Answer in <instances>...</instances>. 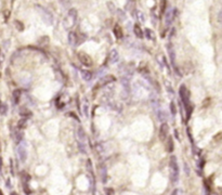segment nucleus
I'll use <instances>...</instances> for the list:
<instances>
[{
    "label": "nucleus",
    "mask_w": 222,
    "mask_h": 195,
    "mask_svg": "<svg viewBox=\"0 0 222 195\" xmlns=\"http://www.w3.org/2000/svg\"><path fill=\"white\" fill-rule=\"evenodd\" d=\"M143 35H145V37L148 39H150V40H155V33H154L152 29H150V28H145V30H144V33Z\"/></svg>",
    "instance_id": "obj_18"
},
{
    "label": "nucleus",
    "mask_w": 222,
    "mask_h": 195,
    "mask_svg": "<svg viewBox=\"0 0 222 195\" xmlns=\"http://www.w3.org/2000/svg\"><path fill=\"white\" fill-rule=\"evenodd\" d=\"M184 169H185V173H186V176H190V168H188V165H186V163L184 164Z\"/></svg>",
    "instance_id": "obj_36"
},
{
    "label": "nucleus",
    "mask_w": 222,
    "mask_h": 195,
    "mask_svg": "<svg viewBox=\"0 0 222 195\" xmlns=\"http://www.w3.org/2000/svg\"><path fill=\"white\" fill-rule=\"evenodd\" d=\"M115 14H117V16H118V20L120 21V22L126 21V13H125V11H123L121 9H116Z\"/></svg>",
    "instance_id": "obj_20"
},
{
    "label": "nucleus",
    "mask_w": 222,
    "mask_h": 195,
    "mask_svg": "<svg viewBox=\"0 0 222 195\" xmlns=\"http://www.w3.org/2000/svg\"><path fill=\"white\" fill-rule=\"evenodd\" d=\"M170 112H171V114H172L173 116L177 114V107H176V104H174V102L170 103Z\"/></svg>",
    "instance_id": "obj_30"
},
{
    "label": "nucleus",
    "mask_w": 222,
    "mask_h": 195,
    "mask_svg": "<svg viewBox=\"0 0 222 195\" xmlns=\"http://www.w3.org/2000/svg\"><path fill=\"white\" fill-rule=\"evenodd\" d=\"M68 42L70 46H77L79 44V37L75 32H69L68 34Z\"/></svg>",
    "instance_id": "obj_10"
},
{
    "label": "nucleus",
    "mask_w": 222,
    "mask_h": 195,
    "mask_svg": "<svg viewBox=\"0 0 222 195\" xmlns=\"http://www.w3.org/2000/svg\"><path fill=\"white\" fill-rule=\"evenodd\" d=\"M23 190H24L25 194L30 195L32 193V190L30 189V186H28V182H23Z\"/></svg>",
    "instance_id": "obj_28"
},
{
    "label": "nucleus",
    "mask_w": 222,
    "mask_h": 195,
    "mask_svg": "<svg viewBox=\"0 0 222 195\" xmlns=\"http://www.w3.org/2000/svg\"><path fill=\"white\" fill-rule=\"evenodd\" d=\"M78 60H79V62H80V63L82 64V65H85V66H87V67L91 66V65L93 64L92 58H90L87 53H85V52H79L78 53Z\"/></svg>",
    "instance_id": "obj_7"
},
{
    "label": "nucleus",
    "mask_w": 222,
    "mask_h": 195,
    "mask_svg": "<svg viewBox=\"0 0 222 195\" xmlns=\"http://www.w3.org/2000/svg\"><path fill=\"white\" fill-rule=\"evenodd\" d=\"M165 9H166V0H163V7H160L162 13H165Z\"/></svg>",
    "instance_id": "obj_35"
},
{
    "label": "nucleus",
    "mask_w": 222,
    "mask_h": 195,
    "mask_svg": "<svg viewBox=\"0 0 222 195\" xmlns=\"http://www.w3.org/2000/svg\"><path fill=\"white\" fill-rule=\"evenodd\" d=\"M8 113V105L5 103L0 102V115H7Z\"/></svg>",
    "instance_id": "obj_25"
},
{
    "label": "nucleus",
    "mask_w": 222,
    "mask_h": 195,
    "mask_svg": "<svg viewBox=\"0 0 222 195\" xmlns=\"http://www.w3.org/2000/svg\"><path fill=\"white\" fill-rule=\"evenodd\" d=\"M60 2H61V5H63L64 8H66V7L68 8L69 5H70V3H72L70 0H60Z\"/></svg>",
    "instance_id": "obj_31"
},
{
    "label": "nucleus",
    "mask_w": 222,
    "mask_h": 195,
    "mask_svg": "<svg viewBox=\"0 0 222 195\" xmlns=\"http://www.w3.org/2000/svg\"><path fill=\"white\" fill-rule=\"evenodd\" d=\"M135 17L140 21V23H144L145 22V16H144V14L140 10H135Z\"/></svg>",
    "instance_id": "obj_23"
},
{
    "label": "nucleus",
    "mask_w": 222,
    "mask_h": 195,
    "mask_svg": "<svg viewBox=\"0 0 222 195\" xmlns=\"http://www.w3.org/2000/svg\"><path fill=\"white\" fill-rule=\"evenodd\" d=\"M17 156L20 158L21 163H25L27 159V156H28V152H27V146L25 142H21L19 146H17Z\"/></svg>",
    "instance_id": "obj_3"
},
{
    "label": "nucleus",
    "mask_w": 222,
    "mask_h": 195,
    "mask_svg": "<svg viewBox=\"0 0 222 195\" xmlns=\"http://www.w3.org/2000/svg\"><path fill=\"white\" fill-rule=\"evenodd\" d=\"M177 13H178V10L177 9H169L168 11H166L165 13V24L166 26H169L173 22V20L177 17Z\"/></svg>",
    "instance_id": "obj_6"
},
{
    "label": "nucleus",
    "mask_w": 222,
    "mask_h": 195,
    "mask_svg": "<svg viewBox=\"0 0 222 195\" xmlns=\"http://www.w3.org/2000/svg\"><path fill=\"white\" fill-rule=\"evenodd\" d=\"M1 166H2V161H1V157H0V170H1Z\"/></svg>",
    "instance_id": "obj_41"
},
{
    "label": "nucleus",
    "mask_w": 222,
    "mask_h": 195,
    "mask_svg": "<svg viewBox=\"0 0 222 195\" xmlns=\"http://www.w3.org/2000/svg\"><path fill=\"white\" fill-rule=\"evenodd\" d=\"M22 97V90L21 89H15L13 93H12V98H13V103L14 104H19Z\"/></svg>",
    "instance_id": "obj_13"
},
{
    "label": "nucleus",
    "mask_w": 222,
    "mask_h": 195,
    "mask_svg": "<svg viewBox=\"0 0 222 195\" xmlns=\"http://www.w3.org/2000/svg\"><path fill=\"white\" fill-rule=\"evenodd\" d=\"M168 53H169V58H170V62L172 64V66L176 68V71L177 69V66H176V52H174V49H173L172 44H168Z\"/></svg>",
    "instance_id": "obj_9"
},
{
    "label": "nucleus",
    "mask_w": 222,
    "mask_h": 195,
    "mask_svg": "<svg viewBox=\"0 0 222 195\" xmlns=\"http://www.w3.org/2000/svg\"><path fill=\"white\" fill-rule=\"evenodd\" d=\"M77 16H78V13H77V10L76 9H69V11L67 12V17H65V22L68 21L69 24L67 25V27H73L76 22H77Z\"/></svg>",
    "instance_id": "obj_4"
},
{
    "label": "nucleus",
    "mask_w": 222,
    "mask_h": 195,
    "mask_svg": "<svg viewBox=\"0 0 222 195\" xmlns=\"http://www.w3.org/2000/svg\"><path fill=\"white\" fill-rule=\"evenodd\" d=\"M169 167H170V180L173 183H177L179 180V165H178L177 157L171 156L169 161Z\"/></svg>",
    "instance_id": "obj_2"
},
{
    "label": "nucleus",
    "mask_w": 222,
    "mask_h": 195,
    "mask_svg": "<svg viewBox=\"0 0 222 195\" xmlns=\"http://www.w3.org/2000/svg\"><path fill=\"white\" fill-rule=\"evenodd\" d=\"M36 9H37L38 13L40 14V16H41V19H42L44 24H47V25L53 24V20H54V17H53V14L50 12L49 10H47L44 7H42V5H36Z\"/></svg>",
    "instance_id": "obj_1"
},
{
    "label": "nucleus",
    "mask_w": 222,
    "mask_h": 195,
    "mask_svg": "<svg viewBox=\"0 0 222 195\" xmlns=\"http://www.w3.org/2000/svg\"><path fill=\"white\" fill-rule=\"evenodd\" d=\"M26 126H27V120H26L25 118L21 119L20 122H19V125H17V127H19L20 129H24V128H25Z\"/></svg>",
    "instance_id": "obj_29"
},
{
    "label": "nucleus",
    "mask_w": 222,
    "mask_h": 195,
    "mask_svg": "<svg viewBox=\"0 0 222 195\" xmlns=\"http://www.w3.org/2000/svg\"><path fill=\"white\" fill-rule=\"evenodd\" d=\"M179 94H180V98H181V101L182 103L188 107L190 106V99H188V91L186 87L184 85H181L180 86V89H179Z\"/></svg>",
    "instance_id": "obj_5"
},
{
    "label": "nucleus",
    "mask_w": 222,
    "mask_h": 195,
    "mask_svg": "<svg viewBox=\"0 0 222 195\" xmlns=\"http://www.w3.org/2000/svg\"><path fill=\"white\" fill-rule=\"evenodd\" d=\"M114 35H115V37L117 39H123V29H121V27L118 24H116L114 26Z\"/></svg>",
    "instance_id": "obj_15"
},
{
    "label": "nucleus",
    "mask_w": 222,
    "mask_h": 195,
    "mask_svg": "<svg viewBox=\"0 0 222 195\" xmlns=\"http://www.w3.org/2000/svg\"><path fill=\"white\" fill-rule=\"evenodd\" d=\"M178 193H179V190H178V189H176V190L172 191V193H171L170 195H178Z\"/></svg>",
    "instance_id": "obj_38"
},
{
    "label": "nucleus",
    "mask_w": 222,
    "mask_h": 195,
    "mask_svg": "<svg viewBox=\"0 0 222 195\" xmlns=\"http://www.w3.org/2000/svg\"><path fill=\"white\" fill-rule=\"evenodd\" d=\"M173 149H174V145H173V140H172V138L170 136V138H168L167 144H166V150H167L168 152H172Z\"/></svg>",
    "instance_id": "obj_22"
},
{
    "label": "nucleus",
    "mask_w": 222,
    "mask_h": 195,
    "mask_svg": "<svg viewBox=\"0 0 222 195\" xmlns=\"http://www.w3.org/2000/svg\"><path fill=\"white\" fill-rule=\"evenodd\" d=\"M105 192H106V195H113L114 194L113 189H109V188H106V189H105Z\"/></svg>",
    "instance_id": "obj_34"
},
{
    "label": "nucleus",
    "mask_w": 222,
    "mask_h": 195,
    "mask_svg": "<svg viewBox=\"0 0 222 195\" xmlns=\"http://www.w3.org/2000/svg\"><path fill=\"white\" fill-rule=\"evenodd\" d=\"M158 114V118H159V120L162 122H166V119H167V115H166V113L164 112L163 110H159L157 112Z\"/></svg>",
    "instance_id": "obj_24"
},
{
    "label": "nucleus",
    "mask_w": 222,
    "mask_h": 195,
    "mask_svg": "<svg viewBox=\"0 0 222 195\" xmlns=\"http://www.w3.org/2000/svg\"><path fill=\"white\" fill-rule=\"evenodd\" d=\"M100 173H101V178H102V182L106 183L107 182V168L105 165H102L100 168Z\"/></svg>",
    "instance_id": "obj_14"
},
{
    "label": "nucleus",
    "mask_w": 222,
    "mask_h": 195,
    "mask_svg": "<svg viewBox=\"0 0 222 195\" xmlns=\"http://www.w3.org/2000/svg\"><path fill=\"white\" fill-rule=\"evenodd\" d=\"M133 33H134V35H135V37L137 38H143V30H142V28L140 27V25L138 24H134L133 25Z\"/></svg>",
    "instance_id": "obj_16"
},
{
    "label": "nucleus",
    "mask_w": 222,
    "mask_h": 195,
    "mask_svg": "<svg viewBox=\"0 0 222 195\" xmlns=\"http://www.w3.org/2000/svg\"><path fill=\"white\" fill-rule=\"evenodd\" d=\"M81 77L85 81H90L91 78H92V73L90 71H82L81 72Z\"/></svg>",
    "instance_id": "obj_19"
},
{
    "label": "nucleus",
    "mask_w": 222,
    "mask_h": 195,
    "mask_svg": "<svg viewBox=\"0 0 222 195\" xmlns=\"http://www.w3.org/2000/svg\"><path fill=\"white\" fill-rule=\"evenodd\" d=\"M10 195H17V193H16V192H11Z\"/></svg>",
    "instance_id": "obj_40"
},
{
    "label": "nucleus",
    "mask_w": 222,
    "mask_h": 195,
    "mask_svg": "<svg viewBox=\"0 0 222 195\" xmlns=\"http://www.w3.org/2000/svg\"><path fill=\"white\" fill-rule=\"evenodd\" d=\"M23 139H24V132L23 131L15 132V142H16L17 144H20L21 142L23 141Z\"/></svg>",
    "instance_id": "obj_21"
},
{
    "label": "nucleus",
    "mask_w": 222,
    "mask_h": 195,
    "mask_svg": "<svg viewBox=\"0 0 222 195\" xmlns=\"http://www.w3.org/2000/svg\"><path fill=\"white\" fill-rule=\"evenodd\" d=\"M14 25H15V27L17 28V30H20V32H23V30H24V24H23L21 21H19V20H15Z\"/></svg>",
    "instance_id": "obj_27"
},
{
    "label": "nucleus",
    "mask_w": 222,
    "mask_h": 195,
    "mask_svg": "<svg viewBox=\"0 0 222 195\" xmlns=\"http://www.w3.org/2000/svg\"><path fill=\"white\" fill-rule=\"evenodd\" d=\"M106 7H107L109 11L111 12V14H115V12H116V7H115V5H114L112 1H109V2L106 3Z\"/></svg>",
    "instance_id": "obj_26"
},
{
    "label": "nucleus",
    "mask_w": 222,
    "mask_h": 195,
    "mask_svg": "<svg viewBox=\"0 0 222 195\" xmlns=\"http://www.w3.org/2000/svg\"><path fill=\"white\" fill-rule=\"evenodd\" d=\"M77 136H78V139H79L78 142H82V143H85V141H86V133H85V130L82 127H79L78 128V130H77Z\"/></svg>",
    "instance_id": "obj_17"
},
{
    "label": "nucleus",
    "mask_w": 222,
    "mask_h": 195,
    "mask_svg": "<svg viewBox=\"0 0 222 195\" xmlns=\"http://www.w3.org/2000/svg\"><path fill=\"white\" fill-rule=\"evenodd\" d=\"M82 106H84V108H82V111H84L85 116H86V117H88V116H89V115H88V114H89V113H88V108H89V107H88V103L86 102V103H85V104H84V105H82Z\"/></svg>",
    "instance_id": "obj_33"
},
{
    "label": "nucleus",
    "mask_w": 222,
    "mask_h": 195,
    "mask_svg": "<svg viewBox=\"0 0 222 195\" xmlns=\"http://www.w3.org/2000/svg\"><path fill=\"white\" fill-rule=\"evenodd\" d=\"M0 195H3L2 194V192H1V190H0Z\"/></svg>",
    "instance_id": "obj_42"
},
{
    "label": "nucleus",
    "mask_w": 222,
    "mask_h": 195,
    "mask_svg": "<svg viewBox=\"0 0 222 195\" xmlns=\"http://www.w3.org/2000/svg\"><path fill=\"white\" fill-rule=\"evenodd\" d=\"M119 60V53L118 51L116 50V49H113V50H111V52H109V62L112 64H116L118 62Z\"/></svg>",
    "instance_id": "obj_12"
},
{
    "label": "nucleus",
    "mask_w": 222,
    "mask_h": 195,
    "mask_svg": "<svg viewBox=\"0 0 222 195\" xmlns=\"http://www.w3.org/2000/svg\"><path fill=\"white\" fill-rule=\"evenodd\" d=\"M168 132H169V126L166 122H162L160 128H159V139L162 141H165L168 136Z\"/></svg>",
    "instance_id": "obj_8"
},
{
    "label": "nucleus",
    "mask_w": 222,
    "mask_h": 195,
    "mask_svg": "<svg viewBox=\"0 0 222 195\" xmlns=\"http://www.w3.org/2000/svg\"><path fill=\"white\" fill-rule=\"evenodd\" d=\"M3 60H5V55L2 54V51L0 50V65L2 64V62H3Z\"/></svg>",
    "instance_id": "obj_37"
},
{
    "label": "nucleus",
    "mask_w": 222,
    "mask_h": 195,
    "mask_svg": "<svg viewBox=\"0 0 222 195\" xmlns=\"http://www.w3.org/2000/svg\"><path fill=\"white\" fill-rule=\"evenodd\" d=\"M116 80V78L114 77L113 75H106L100 79V86H106L111 83H114Z\"/></svg>",
    "instance_id": "obj_11"
},
{
    "label": "nucleus",
    "mask_w": 222,
    "mask_h": 195,
    "mask_svg": "<svg viewBox=\"0 0 222 195\" xmlns=\"http://www.w3.org/2000/svg\"><path fill=\"white\" fill-rule=\"evenodd\" d=\"M20 113H21V115H22V116H30V115H32V113H30V111H27L26 108H24V111H23V110H21Z\"/></svg>",
    "instance_id": "obj_32"
},
{
    "label": "nucleus",
    "mask_w": 222,
    "mask_h": 195,
    "mask_svg": "<svg viewBox=\"0 0 222 195\" xmlns=\"http://www.w3.org/2000/svg\"><path fill=\"white\" fill-rule=\"evenodd\" d=\"M7 186H8V188H11V184H10V180H9V179H8V181H7Z\"/></svg>",
    "instance_id": "obj_39"
}]
</instances>
